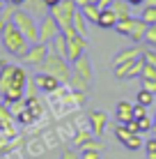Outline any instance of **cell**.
I'll use <instances>...</instances> for the list:
<instances>
[{"instance_id":"1","label":"cell","mask_w":156,"mask_h":159,"mask_svg":"<svg viewBox=\"0 0 156 159\" xmlns=\"http://www.w3.org/2000/svg\"><path fill=\"white\" fill-rule=\"evenodd\" d=\"M25 85H28V74L23 67L0 60V99L5 104H16L25 99Z\"/></svg>"},{"instance_id":"2","label":"cell","mask_w":156,"mask_h":159,"mask_svg":"<svg viewBox=\"0 0 156 159\" xmlns=\"http://www.w3.org/2000/svg\"><path fill=\"white\" fill-rule=\"evenodd\" d=\"M0 37H2V46L7 48V53H12L14 58H21V60H23V56L28 53V48H30V42L25 39L23 32L16 28L14 23H9Z\"/></svg>"},{"instance_id":"3","label":"cell","mask_w":156,"mask_h":159,"mask_svg":"<svg viewBox=\"0 0 156 159\" xmlns=\"http://www.w3.org/2000/svg\"><path fill=\"white\" fill-rule=\"evenodd\" d=\"M41 72L55 76V79L64 85V83H69V79H71V62H69L67 58L57 56V53L48 51V56H46V60H44V65H41Z\"/></svg>"},{"instance_id":"4","label":"cell","mask_w":156,"mask_h":159,"mask_svg":"<svg viewBox=\"0 0 156 159\" xmlns=\"http://www.w3.org/2000/svg\"><path fill=\"white\" fill-rule=\"evenodd\" d=\"M12 23H14L21 32H23V35H25V39H28L30 44L39 42V23H37V19H35V16H32L30 12H25V9L16 7Z\"/></svg>"},{"instance_id":"5","label":"cell","mask_w":156,"mask_h":159,"mask_svg":"<svg viewBox=\"0 0 156 159\" xmlns=\"http://www.w3.org/2000/svg\"><path fill=\"white\" fill-rule=\"evenodd\" d=\"M76 2L74 0H60V2L55 5V7L51 9L53 19L57 21V25H60V30H69L71 28V21H74V14H76Z\"/></svg>"},{"instance_id":"6","label":"cell","mask_w":156,"mask_h":159,"mask_svg":"<svg viewBox=\"0 0 156 159\" xmlns=\"http://www.w3.org/2000/svg\"><path fill=\"white\" fill-rule=\"evenodd\" d=\"M48 51H51V46L44 42H35V44H30V48H28V53L23 56V62L25 65H30V67H37V69H41V65H44V60L48 56Z\"/></svg>"},{"instance_id":"7","label":"cell","mask_w":156,"mask_h":159,"mask_svg":"<svg viewBox=\"0 0 156 159\" xmlns=\"http://www.w3.org/2000/svg\"><path fill=\"white\" fill-rule=\"evenodd\" d=\"M60 32L62 30H60V25H57V21L53 19V14L41 16V21H39V42L51 44L57 35H60Z\"/></svg>"},{"instance_id":"8","label":"cell","mask_w":156,"mask_h":159,"mask_svg":"<svg viewBox=\"0 0 156 159\" xmlns=\"http://www.w3.org/2000/svg\"><path fill=\"white\" fill-rule=\"evenodd\" d=\"M87 48H90V42H87V37H83V35H76V37H71V39H67V60L69 62H76L80 56H85Z\"/></svg>"},{"instance_id":"9","label":"cell","mask_w":156,"mask_h":159,"mask_svg":"<svg viewBox=\"0 0 156 159\" xmlns=\"http://www.w3.org/2000/svg\"><path fill=\"white\" fill-rule=\"evenodd\" d=\"M112 72L120 81H129V79H140V72H142V58L133 60V62H124V65H117L112 67Z\"/></svg>"},{"instance_id":"10","label":"cell","mask_w":156,"mask_h":159,"mask_svg":"<svg viewBox=\"0 0 156 159\" xmlns=\"http://www.w3.org/2000/svg\"><path fill=\"white\" fill-rule=\"evenodd\" d=\"M71 74H78L80 79H85L87 83H92L94 79V69H92V60L87 56H80L76 62H71Z\"/></svg>"},{"instance_id":"11","label":"cell","mask_w":156,"mask_h":159,"mask_svg":"<svg viewBox=\"0 0 156 159\" xmlns=\"http://www.w3.org/2000/svg\"><path fill=\"white\" fill-rule=\"evenodd\" d=\"M138 58H142V48L138 46V44H133V46H129V48L117 51L110 65H112V67H117V65H124V62H133V60H138Z\"/></svg>"},{"instance_id":"12","label":"cell","mask_w":156,"mask_h":159,"mask_svg":"<svg viewBox=\"0 0 156 159\" xmlns=\"http://www.w3.org/2000/svg\"><path fill=\"white\" fill-rule=\"evenodd\" d=\"M39 90H44V92H48V95H53V92H57L60 90V81L55 79V76H51V74H46V72H39L35 76V81H32Z\"/></svg>"},{"instance_id":"13","label":"cell","mask_w":156,"mask_h":159,"mask_svg":"<svg viewBox=\"0 0 156 159\" xmlns=\"http://www.w3.org/2000/svg\"><path fill=\"white\" fill-rule=\"evenodd\" d=\"M90 127L94 136H103L108 129V116L103 111H90Z\"/></svg>"},{"instance_id":"14","label":"cell","mask_w":156,"mask_h":159,"mask_svg":"<svg viewBox=\"0 0 156 159\" xmlns=\"http://www.w3.org/2000/svg\"><path fill=\"white\" fill-rule=\"evenodd\" d=\"M115 118H117V122H120V125H126V122H131V120H136V116H133V104L126 102V99L117 102Z\"/></svg>"},{"instance_id":"15","label":"cell","mask_w":156,"mask_h":159,"mask_svg":"<svg viewBox=\"0 0 156 159\" xmlns=\"http://www.w3.org/2000/svg\"><path fill=\"white\" fill-rule=\"evenodd\" d=\"M145 32H147V23H145L142 19H136L133 16L131 19V28H129V39H133L136 44H140V42H145Z\"/></svg>"},{"instance_id":"16","label":"cell","mask_w":156,"mask_h":159,"mask_svg":"<svg viewBox=\"0 0 156 159\" xmlns=\"http://www.w3.org/2000/svg\"><path fill=\"white\" fill-rule=\"evenodd\" d=\"M96 25H99V28H103V30H115V25H117V16H115V12H112L110 7H103V9H101V14H99V21H96Z\"/></svg>"},{"instance_id":"17","label":"cell","mask_w":156,"mask_h":159,"mask_svg":"<svg viewBox=\"0 0 156 159\" xmlns=\"http://www.w3.org/2000/svg\"><path fill=\"white\" fill-rule=\"evenodd\" d=\"M110 9L115 12L117 21H126V19H131V5H129L126 0H112Z\"/></svg>"},{"instance_id":"18","label":"cell","mask_w":156,"mask_h":159,"mask_svg":"<svg viewBox=\"0 0 156 159\" xmlns=\"http://www.w3.org/2000/svg\"><path fill=\"white\" fill-rule=\"evenodd\" d=\"M71 25L76 28V32H78V35L87 37V19H85L83 9H76V14H74V21H71Z\"/></svg>"},{"instance_id":"19","label":"cell","mask_w":156,"mask_h":159,"mask_svg":"<svg viewBox=\"0 0 156 159\" xmlns=\"http://www.w3.org/2000/svg\"><path fill=\"white\" fill-rule=\"evenodd\" d=\"M28 9H25V12H30L32 16H46L48 12H51V9L46 7V2L44 0H28Z\"/></svg>"},{"instance_id":"20","label":"cell","mask_w":156,"mask_h":159,"mask_svg":"<svg viewBox=\"0 0 156 159\" xmlns=\"http://www.w3.org/2000/svg\"><path fill=\"white\" fill-rule=\"evenodd\" d=\"M48 46H51V51H53V53H57V56L67 58V37H64L62 32H60V35H57L51 44H48Z\"/></svg>"},{"instance_id":"21","label":"cell","mask_w":156,"mask_h":159,"mask_svg":"<svg viewBox=\"0 0 156 159\" xmlns=\"http://www.w3.org/2000/svg\"><path fill=\"white\" fill-rule=\"evenodd\" d=\"M126 150H131V152H136V150H142L145 148V141H142V134H131L126 139V143H124Z\"/></svg>"},{"instance_id":"22","label":"cell","mask_w":156,"mask_h":159,"mask_svg":"<svg viewBox=\"0 0 156 159\" xmlns=\"http://www.w3.org/2000/svg\"><path fill=\"white\" fill-rule=\"evenodd\" d=\"M83 14H85V19H87V23L96 25L99 14H101V7H99V5H87V7H83Z\"/></svg>"},{"instance_id":"23","label":"cell","mask_w":156,"mask_h":159,"mask_svg":"<svg viewBox=\"0 0 156 159\" xmlns=\"http://www.w3.org/2000/svg\"><path fill=\"white\" fill-rule=\"evenodd\" d=\"M140 19L147 25H156V7H149V5H142V14Z\"/></svg>"},{"instance_id":"24","label":"cell","mask_w":156,"mask_h":159,"mask_svg":"<svg viewBox=\"0 0 156 159\" xmlns=\"http://www.w3.org/2000/svg\"><path fill=\"white\" fill-rule=\"evenodd\" d=\"M69 85H71L74 88V90H78V92H85V90H87V81H85V79H80V76L78 74H71V79H69Z\"/></svg>"},{"instance_id":"25","label":"cell","mask_w":156,"mask_h":159,"mask_svg":"<svg viewBox=\"0 0 156 159\" xmlns=\"http://www.w3.org/2000/svg\"><path fill=\"white\" fill-rule=\"evenodd\" d=\"M136 104H142V106H152V104H154V95L140 88V90H138V95H136Z\"/></svg>"},{"instance_id":"26","label":"cell","mask_w":156,"mask_h":159,"mask_svg":"<svg viewBox=\"0 0 156 159\" xmlns=\"http://www.w3.org/2000/svg\"><path fill=\"white\" fill-rule=\"evenodd\" d=\"M129 136H131V131H129V129L124 127V125H117V127H115V139L120 141L122 145L126 143V139H129Z\"/></svg>"},{"instance_id":"27","label":"cell","mask_w":156,"mask_h":159,"mask_svg":"<svg viewBox=\"0 0 156 159\" xmlns=\"http://www.w3.org/2000/svg\"><path fill=\"white\" fill-rule=\"evenodd\" d=\"M90 141H92V134H90V131H78V134H76V141H74V143H76L78 148H87Z\"/></svg>"},{"instance_id":"28","label":"cell","mask_w":156,"mask_h":159,"mask_svg":"<svg viewBox=\"0 0 156 159\" xmlns=\"http://www.w3.org/2000/svg\"><path fill=\"white\" fill-rule=\"evenodd\" d=\"M140 79H156V67H152V65H147L142 60V72H140Z\"/></svg>"},{"instance_id":"29","label":"cell","mask_w":156,"mask_h":159,"mask_svg":"<svg viewBox=\"0 0 156 159\" xmlns=\"http://www.w3.org/2000/svg\"><path fill=\"white\" fill-rule=\"evenodd\" d=\"M142 60L147 65H152V67H156V48H145L142 51Z\"/></svg>"},{"instance_id":"30","label":"cell","mask_w":156,"mask_h":159,"mask_svg":"<svg viewBox=\"0 0 156 159\" xmlns=\"http://www.w3.org/2000/svg\"><path fill=\"white\" fill-rule=\"evenodd\" d=\"M145 42L149 46H156V25H147V32H145Z\"/></svg>"},{"instance_id":"31","label":"cell","mask_w":156,"mask_h":159,"mask_svg":"<svg viewBox=\"0 0 156 159\" xmlns=\"http://www.w3.org/2000/svg\"><path fill=\"white\" fill-rule=\"evenodd\" d=\"M138 125H140V131L145 134V131H152V127H154V120L149 118V116H145V118H138Z\"/></svg>"},{"instance_id":"32","label":"cell","mask_w":156,"mask_h":159,"mask_svg":"<svg viewBox=\"0 0 156 159\" xmlns=\"http://www.w3.org/2000/svg\"><path fill=\"white\" fill-rule=\"evenodd\" d=\"M140 81H142V90L156 95V79H140Z\"/></svg>"},{"instance_id":"33","label":"cell","mask_w":156,"mask_h":159,"mask_svg":"<svg viewBox=\"0 0 156 159\" xmlns=\"http://www.w3.org/2000/svg\"><path fill=\"white\" fill-rule=\"evenodd\" d=\"M80 159H101V152L99 150H87V148H85V150L80 152Z\"/></svg>"},{"instance_id":"34","label":"cell","mask_w":156,"mask_h":159,"mask_svg":"<svg viewBox=\"0 0 156 159\" xmlns=\"http://www.w3.org/2000/svg\"><path fill=\"white\" fill-rule=\"evenodd\" d=\"M133 116H136V120L145 118V116H147V106H142V104H133Z\"/></svg>"},{"instance_id":"35","label":"cell","mask_w":156,"mask_h":159,"mask_svg":"<svg viewBox=\"0 0 156 159\" xmlns=\"http://www.w3.org/2000/svg\"><path fill=\"white\" fill-rule=\"evenodd\" d=\"M124 127L131 131V134H142V131H140V125H138V120H131V122H126Z\"/></svg>"},{"instance_id":"36","label":"cell","mask_w":156,"mask_h":159,"mask_svg":"<svg viewBox=\"0 0 156 159\" xmlns=\"http://www.w3.org/2000/svg\"><path fill=\"white\" fill-rule=\"evenodd\" d=\"M145 150H147V155L156 152V136H154V139H147V141H145Z\"/></svg>"},{"instance_id":"37","label":"cell","mask_w":156,"mask_h":159,"mask_svg":"<svg viewBox=\"0 0 156 159\" xmlns=\"http://www.w3.org/2000/svg\"><path fill=\"white\" fill-rule=\"evenodd\" d=\"M74 2H76L78 9H83V7H87V5H99V0H74Z\"/></svg>"},{"instance_id":"38","label":"cell","mask_w":156,"mask_h":159,"mask_svg":"<svg viewBox=\"0 0 156 159\" xmlns=\"http://www.w3.org/2000/svg\"><path fill=\"white\" fill-rule=\"evenodd\" d=\"M62 159H80V155L76 150H64L62 152Z\"/></svg>"},{"instance_id":"39","label":"cell","mask_w":156,"mask_h":159,"mask_svg":"<svg viewBox=\"0 0 156 159\" xmlns=\"http://www.w3.org/2000/svg\"><path fill=\"white\" fill-rule=\"evenodd\" d=\"M7 25H9V21L5 19V16H0V35L5 32V28H7Z\"/></svg>"},{"instance_id":"40","label":"cell","mask_w":156,"mask_h":159,"mask_svg":"<svg viewBox=\"0 0 156 159\" xmlns=\"http://www.w3.org/2000/svg\"><path fill=\"white\" fill-rule=\"evenodd\" d=\"M129 5H131V7H142L145 5V0H126Z\"/></svg>"},{"instance_id":"41","label":"cell","mask_w":156,"mask_h":159,"mask_svg":"<svg viewBox=\"0 0 156 159\" xmlns=\"http://www.w3.org/2000/svg\"><path fill=\"white\" fill-rule=\"evenodd\" d=\"M110 5H112V0H99V7H101V9H103V7H110Z\"/></svg>"},{"instance_id":"42","label":"cell","mask_w":156,"mask_h":159,"mask_svg":"<svg viewBox=\"0 0 156 159\" xmlns=\"http://www.w3.org/2000/svg\"><path fill=\"white\" fill-rule=\"evenodd\" d=\"M9 2H12V5H16V7H21V5H25L28 0H9Z\"/></svg>"},{"instance_id":"43","label":"cell","mask_w":156,"mask_h":159,"mask_svg":"<svg viewBox=\"0 0 156 159\" xmlns=\"http://www.w3.org/2000/svg\"><path fill=\"white\" fill-rule=\"evenodd\" d=\"M145 5H149V7H156V0H145Z\"/></svg>"},{"instance_id":"44","label":"cell","mask_w":156,"mask_h":159,"mask_svg":"<svg viewBox=\"0 0 156 159\" xmlns=\"http://www.w3.org/2000/svg\"><path fill=\"white\" fill-rule=\"evenodd\" d=\"M2 9H5V0H0V12H2Z\"/></svg>"},{"instance_id":"45","label":"cell","mask_w":156,"mask_h":159,"mask_svg":"<svg viewBox=\"0 0 156 159\" xmlns=\"http://www.w3.org/2000/svg\"><path fill=\"white\" fill-rule=\"evenodd\" d=\"M152 131H154V134H156V116H154V127H152Z\"/></svg>"}]
</instances>
